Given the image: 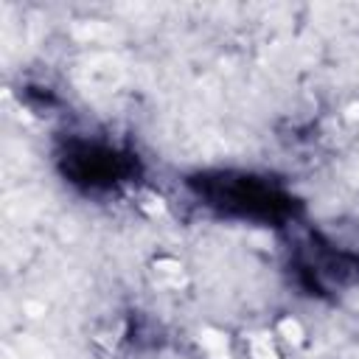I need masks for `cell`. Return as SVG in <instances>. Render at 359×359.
Listing matches in <instances>:
<instances>
[{"mask_svg":"<svg viewBox=\"0 0 359 359\" xmlns=\"http://www.w3.org/2000/svg\"><path fill=\"white\" fill-rule=\"evenodd\" d=\"M202 191L210 205L241 219H278L286 213L289 202L280 191L252 174H219L216 180H205Z\"/></svg>","mask_w":359,"mask_h":359,"instance_id":"obj_1","label":"cell"},{"mask_svg":"<svg viewBox=\"0 0 359 359\" xmlns=\"http://www.w3.org/2000/svg\"><path fill=\"white\" fill-rule=\"evenodd\" d=\"M67 171L87 185H115L123 177V160L115 149L98 143H81L67 154Z\"/></svg>","mask_w":359,"mask_h":359,"instance_id":"obj_2","label":"cell"}]
</instances>
